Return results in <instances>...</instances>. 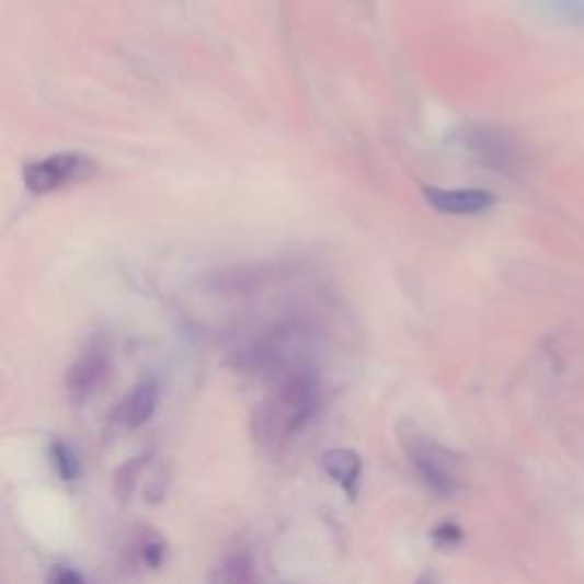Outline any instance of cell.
I'll list each match as a JSON object with an SVG mask.
<instances>
[{
	"mask_svg": "<svg viewBox=\"0 0 584 584\" xmlns=\"http://www.w3.org/2000/svg\"><path fill=\"white\" fill-rule=\"evenodd\" d=\"M425 202L440 215L453 217H472L491 210L497 199L495 194L480 187H436L425 185L423 187Z\"/></svg>",
	"mask_w": 584,
	"mask_h": 584,
	"instance_id": "cell-6",
	"label": "cell"
},
{
	"mask_svg": "<svg viewBox=\"0 0 584 584\" xmlns=\"http://www.w3.org/2000/svg\"><path fill=\"white\" fill-rule=\"evenodd\" d=\"M324 472L327 476L336 482L350 497H354L358 493V482H360V457L350 450V448H333L324 455L322 459Z\"/></svg>",
	"mask_w": 584,
	"mask_h": 584,
	"instance_id": "cell-8",
	"label": "cell"
},
{
	"mask_svg": "<svg viewBox=\"0 0 584 584\" xmlns=\"http://www.w3.org/2000/svg\"><path fill=\"white\" fill-rule=\"evenodd\" d=\"M406 457L415 470V476L436 495H455L461 489V476L457 461L448 450L432 443L425 436H411L404 440Z\"/></svg>",
	"mask_w": 584,
	"mask_h": 584,
	"instance_id": "cell-4",
	"label": "cell"
},
{
	"mask_svg": "<svg viewBox=\"0 0 584 584\" xmlns=\"http://www.w3.org/2000/svg\"><path fill=\"white\" fill-rule=\"evenodd\" d=\"M48 455H50V463H53L55 472H58L62 480L69 482V480L78 478V472H80L78 457L65 440H53L50 448H48Z\"/></svg>",
	"mask_w": 584,
	"mask_h": 584,
	"instance_id": "cell-11",
	"label": "cell"
},
{
	"mask_svg": "<svg viewBox=\"0 0 584 584\" xmlns=\"http://www.w3.org/2000/svg\"><path fill=\"white\" fill-rule=\"evenodd\" d=\"M461 527L455 525V523H443L438 527H434V541L438 546H445V548H453L461 541Z\"/></svg>",
	"mask_w": 584,
	"mask_h": 584,
	"instance_id": "cell-14",
	"label": "cell"
},
{
	"mask_svg": "<svg viewBox=\"0 0 584 584\" xmlns=\"http://www.w3.org/2000/svg\"><path fill=\"white\" fill-rule=\"evenodd\" d=\"M158 400H160V391L153 381L137 383L119 402V406L115 411V421L124 430L142 427L153 419V413L158 409Z\"/></svg>",
	"mask_w": 584,
	"mask_h": 584,
	"instance_id": "cell-7",
	"label": "cell"
},
{
	"mask_svg": "<svg viewBox=\"0 0 584 584\" xmlns=\"http://www.w3.org/2000/svg\"><path fill=\"white\" fill-rule=\"evenodd\" d=\"M113 368V360H110V352L103 343H92L85 352H82L67 370V393L73 404H85Z\"/></svg>",
	"mask_w": 584,
	"mask_h": 584,
	"instance_id": "cell-5",
	"label": "cell"
},
{
	"mask_svg": "<svg viewBox=\"0 0 584 584\" xmlns=\"http://www.w3.org/2000/svg\"><path fill=\"white\" fill-rule=\"evenodd\" d=\"M322 404V386L316 373L297 368L276 381L254 415L256 438L270 450L288 445L309 425Z\"/></svg>",
	"mask_w": 584,
	"mask_h": 584,
	"instance_id": "cell-1",
	"label": "cell"
},
{
	"mask_svg": "<svg viewBox=\"0 0 584 584\" xmlns=\"http://www.w3.org/2000/svg\"><path fill=\"white\" fill-rule=\"evenodd\" d=\"M215 582L217 584H261V575L252 560V554L233 552L217 566Z\"/></svg>",
	"mask_w": 584,
	"mask_h": 584,
	"instance_id": "cell-10",
	"label": "cell"
},
{
	"mask_svg": "<svg viewBox=\"0 0 584 584\" xmlns=\"http://www.w3.org/2000/svg\"><path fill=\"white\" fill-rule=\"evenodd\" d=\"M99 164L90 153L60 151L23 167V183L33 194H50L78 185L96 174Z\"/></svg>",
	"mask_w": 584,
	"mask_h": 584,
	"instance_id": "cell-3",
	"label": "cell"
},
{
	"mask_svg": "<svg viewBox=\"0 0 584 584\" xmlns=\"http://www.w3.org/2000/svg\"><path fill=\"white\" fill-rule=\"evenodd\" d=\"M419 584H432V577H430V575H423V577L419 580Z\"/></svg>",
	"mask_w": 584,
	"mask_h": 584,
	"instance_id": "cell-16",
	"label": "cell"
},
{
	"mask_svg": "<svg viewBox=\"0 0 584 584\" xmlns=\"http://www.w3.org/2000/svg\"><path fill=\"white\" fill-rule=\"evenodd\" d=\"M457 142L472 160H478L495 174L514 176L520 172L523 151L514 137L505 130L486 124H470L459 130Z\"/></svg>",
	"mask_w": 584,
	"mask_h": 584,
	"instance_id": "cell-2",
	"label": "cell"
},
{
	"mask_svg": "<svg viewBox=\"0 0 584 584\" xmlns=\"http://www.w3.org/2000/svg\"><path fill=\"white\" fill-rule=\"evenodd\" d=\"M137 562L149 569H160L167 554V543L158 535H145L140 541L135 543Z\"/></svg>",
	"mask_w": 584,
	"mask_h": 584,
	"instance_id": "cell-12",
	"label": "cell"
},
{
	"mask_svg": "<svg viewBox=\"0 0 584 584\" xmlns=\"http://www.w3.org/2000/svg\"><path fill=\"white\" fill-rule=\"evenodd\" d=\"M147 463H149V457H147V455H140V457L133 459V461H128V463H124V466L117 470L115 486H117V493H119L122 497L130 495V491H133L137 478H140V472H142V468H145Z\"/></svg>",
	"mask_w": 584,
	"mask_h": 584,
	"instance_id": "cell-13",
	"label": "cell"
},
{
	"mask_svg": "<svg viewBox=\"0 0 584 584\" xmlns=\"http://www.w3.org/2000/svg\"><path fill=\"white\" fill-rule=\"evenodd\" d=\"M530 3L543 19L584 31V0H530Z\"/></svg>",
	"mask_w": 584,
	"mask_h": 584,
	"instance_id": "cell-9",
	"label": "cell"
},
{
	"mask_svg": "<svg viewBox=\"0 0 584 584\" xmlns=\"http://www.w3.org/2000/svg\"><path fill=\"white\" fill-rule=\"evenodd\" d=\"M46 584H85L82 575L69 566H55L46 580Z\"/></svg>",
	"mask_w": 584,
	"mask_h": 584,
	"instance_id": "cell-15",
	"label": "cell"
}]
</instances>
